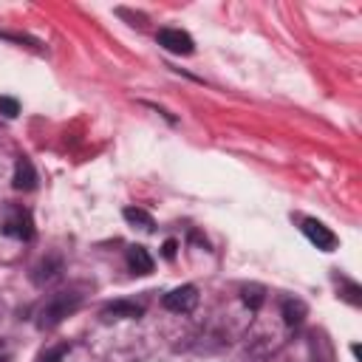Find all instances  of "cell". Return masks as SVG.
Segmentation results:
<instances>
[{"label":"cell","instance_id":"cell-1","mask_svg":"<svg viewBox=\"0 0 362 362\" xmlns=\"http://www.w3.org/2000/svg\"><path fill=\"white\" fill-rule=\"evenodd\" d=\"M79 303H82V294H76V291H57V294H51L40 305V311H37V328L40 331L57 328L65 317H71L79 308Z\"/></svg>","mask_w":362,"mask_h":362},{"label":"cell","instance_id":"cell-2","mask_svg":"<svg viewBox=\"0 0 362 362\" xmlns=\"http://www.w3.org/2000/svg\"><path fill=\"white\" fill-rule=\"evenodd\" d=\"M0 232L6 238H14V240H31L34 238L31 212L23 209V206H8L6 215H3V223H0Z\"/></svg>","mask_w":362,"mask_h":362},{"label":"cell","instance_id":"cell-3","mask_svg":"<svg viewBox=\"0 0 362 362\" xmlns=\"http://www.w3.org/2000/svg\"><path fill=\"white\" fill-rule=\"evenodd\" d=\"M156 40H158V45L167 48L170 54H181V57H187V54L195 51L192 37H189L187 31H181V28H161Z\"/></svg>","mask_w":362,"mask_h":362},{"label":"cell","instance_id":"cell-4","mask_svg":"<svg viewBox=\"0 0 362 362\" xmlns=\"http://www.w3.org/2000/svg\"><path fill=\"white\" fill-rule=\"evenodd\" d=\"M303 235H305L317 249H322V252H334V249H337V235H334L322 221H317V218H305V221H303Z\"/></svg>","mask_w":362,"mask_h":362},{"label":"cell","instance_id":"cell-5","mask_svg":"<svg viewBox=\"0 0 362 362\" xmlns=\"http://www.w3.org/2000/svg\"><path fill=\"white\" fill-rule=\"evenodd\" d=\"M195 303H198V288L195 286H178L170 294H164V308L167 311H175V314L192 311Z\"/></svg>","mask_w":362,"mask_h":362},{"label":"cell","instance_id":"cell-6","mask_svg":"<svg viewBox=\"0 0 362 362\" xmlns=\"http://www.w3.org/2000/svg\"><path fill=\"white\" fill-rule=\"evenodd\" d=\"M141 314H144V308L139 303H133V300H116V303H107L102 308L105 320H136Z\"/></svg>","mask_w":362,"mask_h":362},{"label":"cell","instance_id":"cell-7","mask_svg":"<svg viewBox=\"0 0 362 362\" xmlns=\"http://www.w3.org/2000/svg\"><path fill=\"white\" fill-rule=\"evenodd\" d=\"M14 189H23V192H28V189H34L37 187V173H34V164L28 161V158H17V164H14Z\"/></svg>","mask_w":362,"mask_h":362},{"label":"cell","instance_id":"cell-8","mask_svg":"<svg viewBox=\"0 0 362 362\" xmlns=\"http://www.w3.org/2000/svg\"><path fill=\"white\" fill-rule=\"evenodd\" d=\"M59 272H62V260H59L57 255H51V257L40 260V263L34 266V274H31V280H34L37 286H45V283H51L54 277H59Z\"/></svg>","mask_w":362,"mask_h":362},{"label":"cell","instance_id":"cell-9","mask_svg":"<svg viewBox=\"0 0 362 362\" xmlns=\"http://www.w3.org/2000/svg\"><path fill=\"white\" fill-rule=\"evenodd\" d=\"M127 266L133 274H150L153 272V257L147 255L144 246H130L127 249Z\"/></svg>","mask_w":362,"mask_h":362},{"label":"cell","instance_id":"cell-10","mask_svg":"<svg viewBox=\"0 0 362 362\" xmlns=\"http://www.w3.org/2000/svg\"><path fill=\"white\" fill-rule=\"evenodd\" d=\"M122 215H124V221H127L130 226H139V229H144V232H153V226H156L153 215L144 212V209H139V206H127Z\"/></svg>","mask_w":362,"mask_h":362},{"label":"cell","instance_id":"cell-11","mask_svg":"<svg viewBox=\"0 0 362 362\" xmlns=\"http://www.w3.org/2000/svg\"><path fill=\"white\" fill-rule=\"evenodd\" d=\"M283 320H286V325L288 328H294V325H300L303 320H305V305L300 303V300H283Z\"/></svg>","mask_w":362,"mask_h":362},{"label":"cell","instance_id":"cell-12","mask_svg":"<svg viewBox=\"0 0 362 362\" xmlns=\"http://www.w3.org/2000/svg\"><path fill=\"white\" fill-rule=\"evenodd\" d=\"M243 303H246L252 311H257V308L263 305V288H260V286H246V288H243Z\"/></svg>","mask_w":362,"mask_h":362},{"label":"cell","instance_id":"cell-13","mask_svg":"<svg viewBox=\"0 0 362 362\" xmlns=\"http://www.w3.org/2000/svg\"><path fill=\"white\" fill-rule=\"evenodd\" d=\"M20 113V102L14 96H0V116L6 119H14Z\"/></svg>","mask_w":362,"mask_h":362},{"label":"cell","instance_id":"cell-14","mask_svg":"<svg viewBox=\"0 0 362 362\" xmlns=\"http://www.w3.org/2000/svg\"><path fill=\"white\" fill-rule=\"evenodd\" d=\"M342 297L351 303V305H359L362 303V288L356 286V283H351V280H345V288H342Z\"/></svg>","mask_w":362,"mask_h":362},{"label":"cell","instance_id":"cell-15","mask_svg":"<svg viewBox=\"0 0 362 362\" xmlns=\"http://www.w3.org/2000/svg\"><path fill=\"white\" fill-rule=\"evenodd\" d=\"M65 354H68V348H65V345H57V348L45 351V354L40 356V362H59V359H62Z\"/></svg>","mask_w":362,"mask_h":362},{"label":"cell","instance_id":"cell-16","mask_svg":"<svg viewBox=\"0 0 362 362\" xmlns=\"http://www.w3.org/2000/svg\"><path fill=\"white\" fill-rule=\"evenodd\" d=\"M175 249H178V243H175L173 238H170V240H164V257H167V260H173V257H175Z\"/></svg>","mask_w":362,"mask_h":362},{"label":"cell","instance_id":"cell-17","mask_svg":"<svg viewBox=\"0 0 362 362\" xmlns=\"http://www.w3.org/2000/svg\"><path fill=\"white\" fill-rule=\"evenodd\" d=\"M0 362H8V348L0 342Z\"/></svg>","mask_w":362,"mask_h":362}]
</instances>
